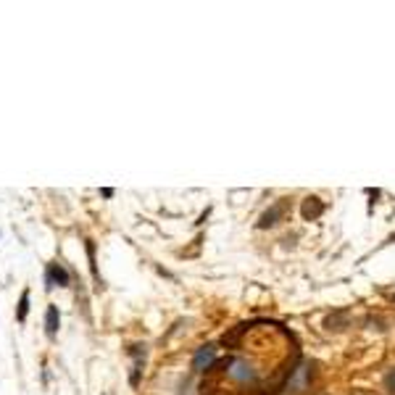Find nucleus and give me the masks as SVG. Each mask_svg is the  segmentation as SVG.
I'll use <instances>...</instances> for the list:
<instances>
[{
    "mask_svg": "<svg viewBox=\"0 0 395 395\" xmlns=\"http://www.w3.org/2000/svg\"><path fill=\"white\" fill-rule=\"evenodd\" d=\"M288 214H290V200H288V198H282V200H277V203H274L269 211H264V214H261L259 227H261V229H266V227L279 224V222H282V219H285Z\"/></svg>",
    "mask_w": 395,
    "mask_h": 395,
    "instance_id": "f257e3e1",
    "label": "nucleus"
},
{
    "mask_svg": "<svg viewBox=\"0 0 395 395\" xmlns=\"http://www.w3.org/2000/svg\"><path fill=\"white\" fill-rule=\"evenodd\" d=\"M214 359H216V345H203L193 356V369L195 372H208V369L214 367Z\"/></svg>",
    "mask_w": 395,
    "mask_h": 395,
    "instance_id": "f03ea898",
    "label": "nucleus"
},
{
    "mask_svg": "<svg viewBox=\"0 0 395 395\" xmlns=\"http://www.w3.org/2000/svg\"><path fill=\"white\" fill-rule=\"evenodd\" d=\"M69 282H72V277H69V271L63 269L61 264L55 261V264H48V288H69Z\"/></svg>",
    "mask_w": 395,
    "mask_h": 395,
    "instance_id": "7ed1b4c3",
    "label": "nucleus"
},
{
    "mask_svg": "<svg viewBox=\"0 0 395 395\" xmlns=\"http://www.w3.org/2000/svg\"><path fill=\"white\" fill-rule=\"evenodd\" d=\"M322 211H324V203L319 200V198H305L303 208H301V214H303L305 222H314V219H319Z\"/></svg>",
    "mask_w": 395,
    "mask_h": 395,
    "instance_id": "20e7f679",
    "label": "nucleus"
},
{
    "mask_svg": "<svg viewBox=\"0 0 395 395\" xmlns=\"http://www.w3.org/2000/svg\"><path fill=\"white\" fill-rule=\"evenodd\" d=\"M58 324H61L58 308H55V305H48V311H45V332H48V337H55V332H58Z\"/></svg>",
    "mask_w": 395,
    "mask_h": 395,
    "instance_id": "39448f33",
    "label": "nucleus"
},
{
    "mask_svg": "<svg viewBox=\"0 0 395 395\" xmlns=\"http://www.w3.org/2000/svg\"><path fill=\"white\" fill-rule=\"evenodd\" d=\"M27 311H29V290H24L21 298H18V308H16L18 322H24V319H27Z\"/></svg>",
    "mask_w": 395,
    "mask_h": 395,
    "instance_id": "423d86ee",
    "label": "nucleus"
},
{
    "mask_svg": "<svg viewBox=\"0 0 395 395\" xmlns=\"http://www.w3.org/2000/svg\"><path fill=\"white\" fill-rule=\"evenodd\" d=\"M385 387H387V390H390V393H395V369H390V372H387Z\"/></svg>",
    "mask_w": 395,
    "mask_h": 395,
    "instance_id": "0eeeda50",
    "label": "nucleus"
},
{
    "mask_svg": "<svg viewBox=\"0 0 395 395\" xmlns=\"http://www.w3.org/2000/svg\"><path fill=\"white\" fill-rule=\"evenodd\" d=\"M100 195H103V198H111V195H114V190H111V188H106V190H100Z\"/></svg>",
    "mask_w": 395,
    "mask_h": 395,
    "instance_id": "6e6552de",
    "label": "nucleus"
}]
</instances>
